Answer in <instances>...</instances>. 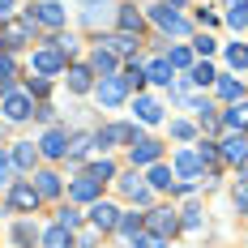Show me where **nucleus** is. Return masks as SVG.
I'll return each mask as SVG.
<instances>
[{
  "mask_svg": "<svg viewBox=\"0 0 248 248\" xmlns=\"http://www.w3.org/2000/svg\"><path fill=\"white\" fill-rule=\"evenodd\" d=\"M0 111H4V120L22 124L34 116V99L26 94V90H9V94H0Z\"/></svg>",
  "mask_w": 248,
  "mask_h": 248,
  "instance_id": "f257e3e1",
  "label": "nucleus"
},
{
  "mask_svg": "<svg viewBox=\"0 0 248 248\" xmlns=\"http://www.w3.org/2000/svg\"><path fill=\"white\" fill-rule=\"evenodd\" d=\"M64 4H56V0H43V4H30V13H26V22L30 26H47V30H60L64 26Z\"/></svg>",
  "mask_w": 248,
  "mask_h": 248,
  "instance_id": "f03ea898",
  "label": "nucleus"
},
{
  "mask_svg": "<svg viewBox=\"0 0 248 248\" xmlns=\"http://www.w3.org/2000/svg\"><path fill=\"white\" fill-rule=\"evenodd\" d=\"M39 188H34V180H13L9 184V210H26V214H34L39 210Z\"/></svg>",
  "mask_w": 248,
  "mask_h": 248,
  "instance_id": "7ed1b4c3",
  "label": "nucleus"
},
{
  "mask_svg": "<svg viewBox=\"0 0 248 248\" xmlns=\"http://www.w3.org/2000/svg\"><path fill=\"white\" fill-rule=\"evenodd\" d=\"M137 141V128L133 124H103L94 133V146L99 150H111V146H133Z\"/></svg>",
  "mask_w": 248,
  "mask_h": 248,
  "instance_id": "20e7f679",
  "label": "nucleus"
},
{
  "mask_svg": "<svg viewBox=\"0 0 248 248\" xmlns=\"http://www.w3.org/2000/svg\"><path fill=\"white\" fill-rule=\"evenodd\" d=\"M64 69H69V60H64V51L56 47V43L34 51V73L39 77H56V73H64Z\"/></svg>",
  "mask_w": 248,
  "mask_h": 248,
  "instance_id": "39448f33",
  "label": "nucleus"
},
{
  "mask_svg": "<svg viewBox=\"0 0 248 248\" xmlns=\"http://www.w3.org/2000/svg\"><path fill=\"white\" fill-rule=\"evenodd\" d=\"M150 17H154V26H163L167 34H188V22H184V17L175 13V4H171V0L154 4V9H150Z\"/></svg>",
  "mask_w": 248,
  "mask_h": 248,
  "instance_id": "423d86ee",
  "label": "nucleus"
},
{
  "mask_svg": "<svg viewBox=\"0 0 248 248\" xmlns=\"http://www.w3.org/2000/svg\"><path fill=\"white\" fill-rule=\"evenodd\" d=\"M94 94H99V103L103 107H120L124 99H128V81H124V77H103L99 86H94Z\"/></svg>",
  "mask_w": 248,
  "mask_h": 248,
  "instance_id": "0eeeda50",
  "label": "nucleus"
},
{
  "mask_svg": "<svg viewBox=\"0 0 248 248\" xmlns=\"http://www.w3.org/2000/svg\"><path fill=\"white\" fill-rule=\"evenodd\" d=\"M128 158H133V167H154V163L163 158V146H158L154 137H137V141L128 146Z\"/></svg>",
  "mask_w": 248,
  "mask_h": 248,
  "instance_id": "6e6552de",
  "label": "nucleus"
},
{
  "mask_svg": "<svg viewBox=\"0 0 248 248\" xmlns=\"http://www.w3.org/2000/svg\"><path fill=\"white\" fill-rule=\"evenodd\" d=\"M116 223H120V210H116V205H111V201H94V205H90V227H94V231H99V235H107V231H116Z\"/></svg>",
  "mask_w": 248,
  "mask_h": 248,
  "instance_id": "1a4fd4ad",
  "label": "nucleus"
},
{
  "mask_svg": "<svg viewBox=\"0 0 248 248\" xmlns=\"http://www.w3.org/2000/svg\"><path fill=\"white\" fill-rule=\"evenodd\" d=\"M141 223H146L150 235H163V240L180 231V218H175L171 210H150V214H141Z\"/></svg>",
  "mask_w": 248,
  "mask_h": 248,
  "instance_id": "9d476101",
  "label": "nucleus"
},
{
  "mask_svg": "<svg viewBox=\"0 0 248 248\" xmlns=\"http://www.w3.org/2000/svg\"><path fill=\"white\" fill-rule=\"evenodd\" d=\"M116 184H120V193L128 201H137V205H150V197H154V188L150 184H141V175L128 171V175H116Z\"/></svg>",
  "mask_w": 248,
  "mask_h": 248,
  "instance_id": "9b49d317",
  "label": "nucleus"
},
{
  "mask_svg": "<svg viewBox=\"0 0 248 248\" xmlns=\"http://www.w3.org/2000/svg\"><path fill=\"white\" fill-rule=\"evenodd\" d=\"M218 154H223L227 163H235V167H248V133H231V137H223Z\"/></svg>",
  "mask_w": 248,
  "mask_h": 248,
  "instance_id": "f8f14e48",
  "label": "nucleus"
},
{
  "mask_svg": "<svg viewBox=\"0 0 248 248\" xmlns=\"http://www.w3.org/2000/svg\"><path fill=\"white\" fill-rule=\"evenodd\" d=\"M99 193H103V184H99V180H90L86 171H81V175L73 180V184H69V201H73V205H77V201L94 205V201H99Z\"/></svg>",
  "mask_w": 248,
  "mask_h": 248,
  "instance_id": "ddd939ff",
  "label": "nucleus"
},
{
  "mask_svg": "<svg viewBox=\"0 0 248 248\" xmlns=\"http://www.w3.org/2000/svg\"><path fill=\"white\" fill-rule=\"evenodd\" d=\"M39 154H43V158H64V154H69V133H64V128H47L43 141H39Z\"/></svg>",
  "mask_w": 248,
  "mask_h": 248,
  "instance_id": "4468645a",
  "label": "nucleus"
},
{
  "mask_svg": "<svg viewBox=\"0 0 248 248\" xmlns=\"http://www.w3.org/2000/svg\"><path fill=\"white\" fill-rule=\"evenodd\" d=\"M175 171L184 175V184H201V158H197V150H180L175 154Z\"/></svg>",
  "mask_w": 248,
  "mask_h": 248,
  "instance_id": "2eb2a0df",
  "label": "nucleus"
},
{
  "mask_svg": "<svg viewBox=\"0 0 248 248\" xmlns=\"http://www.w3.org/2000/svg\"><path fill=\"white\" fill-rule=\"evenodd\" d=\"M9 158H13V167H17V171H34V163H39L43 154H39L34 141H17V146L9 150Z\"/></svg>",
  "mask_w": 248,
  "mask_h": 248,
  "instance_id": "dca6fc26",
  "label": "nucleus"
},
{
  "mask_svg": "<svg viewBox=\"0 0 248 248\" xmlns=\"http://www.w3.org/2000/svg\"><path fill=\"white\" fill-rule=\"evenodd\" d=\"M39 244H43V248H77V240H73V231H69V227L51 223L47 231L39 235Z\"/></svg>",
  "mask_w": 248,
  "mask_h": 248,
  "instance_id": "f3484780",
  "label": "nucleus"
},
{
  "mask_svg": "<svg viewBox=\"0 0 248 248\" xmlns=\"http://www.w3.org/2000/svg\"><path fill=\"white\" fill-rule=\"evenodd\" d=\"M133 111H137V120H141V124H158V120H163V103H158V99H146V94H137Z\"/></svg>",
  "mask_w": 248,
  "mask_h": 248,
  "instance_id": "a211bd4d",
  "label": "nucleus"
},
{
  "mask_svg": "<svg viewBox=\"0 0 248 248\" xmlns=\"http://www.w3.org/2000/svg\"><path fill=\"white\" fill-rule=\"evenodd\" d=\"M90 86H94V69H90V64H69V90L86 94Z\"/></svg>",
  "mask_w": 248,
  "mask_h": 248,
  "instance_id": "6ab92c4d",
  "label": "nucleus"
},
{
  "mask_svg": "<svg viewBox=\"0 0 248 248\" xmlns=\"http://www.w3.org/2000/svg\"><path fill=\"white\" fill-rule=\"evenodd\" d=\"M146 184L154 188V193H167V188H175V175H171V167L154 163V167H150V175H146Z\"/></svg>",
  "mask_w": 248,
  "mask_h": 248,
  "instance_id": "aec40b11",
  "label": "nucleus"
},
{
  "mask_svg": "<svg viewBox=\"0 0 248 248\" xmlns=\"http://www.w3.org/2000/svg\"><path fill=\"white\" fill-rule=\"evenodd\" d=\"M171 64H167V56H158V60H150L146 64V81H154V86H171Z\"/></svg>",
  "mask_w": 248,
  "mask_h": 248,
  "instance_id": "412c9836",
  "label": "nucleus"
},
{
  "mask_svg": "<svg viewBox=\"0 0 248 248\" xmlns=\"http://www.w3.org/2000/svg\"><path fill=\"white\" fill-rule=\"evenodd\" d=\"M116 64H120V60H116V51L94 47V56H90V69H94L99 77H111V73H116Z\"/></svg>",
  "mask_w": 248,
  "mask_h": 248,
  "instance_id": "4be33fe9",
  "label": "nucleus"
},
{
  "mask_svg": "<svg viewBox=\"0 0 248 248\" xmlns=\"http://www.w3.org/2000/svg\"><path fill=\"white\" fill-rule=\"evenodd\" d=\"M214 90H218V99H227V103H244V81H235V77H218Z\"/></svg>",
  "mask_w": 248,
  "mask_h": 248,
  "instance_id": "5701e85b",
  "label": "nucleus"
},
{
  "mask_svg": "<svg viewBox=\"0 0 248 248\" xmlns=\"http://www.w3.org/2000/svg\"><path fill=\"white\" fill-rule=\"evenodd\" d=\"M34 180H39V184H34V188H39V197H60V188H64V180H60L56 171H39Z\"/></svg>",
  "mask_w": 248,
  "mask_h": 248,
  "instance_id": "b1692460",
  "label": "nucleus"
},
{
  "mask_svg": "<svg viewBox=\"0 0 248 248\" xmlns=\"http://www.w3.org/2000/svg\"><path fill=\"white\" fill-rule=\"evenodd\" d=\"M116 231H120L124 240L133 244V240H137V235L146 231V223H141V214H120V223H116Z\"/></svg>",
  "mask_w": 248,
  "mask_h": 248,
  "instance_id": "393cba45",
  "label": "nucleus"
},
{
  "mask_svg": "<svg viewBox=\"0 0 248 248\" xmlns=\"http://www.w3.org/2000/svg\"><path fill=\"white\" fill-rule=\"evenodd\" d=\"M188 81H193V86H214L218 73H214V64H210V60H197V64L188 69Z\"/></svg>",
  "mask_w": 248,
  "mask_h": 248,
  "instance_id": "a878e982",
  "label": "nucleus"
},
{
  "mask_svg": "<svg viewBox=\"0 0 248 248\" xmlns=\"http://www.w3.org/2000/svg\"><path fill=\"white\" fill-rule=\"evenodd\" d=\"M223 124L231 128V133H244L248 128V103H231V111L223 116Z\"/></svg>",
  "mask_w": 248,
  "mask_h": 248,
  "instance_id": "bb28decb",
  "label": "nucleus"
},
{
  "mask_svg": "<svg viewBox=\"0 0 248 248\" xmlns=\"http://www.w3.org/2000/svg\"><path fill=\"white\" fill-rule=\"evenodd\" d=\"M86 175H90V180H99V184H107V180H116V163H111V158H94V163H90V167H86Z\"/></svg>",
  "mask_w": 248,
  "mask_h": 248,
  "instance_id": "cd10ccee",
  "label": "nucleus"
},
{
  "mask_svg": "<svg viewBox=\"0 0 248 248\" xmlns=\"http://www.w3.org/2000/svg\"><path fill=\"white\" fill-rule=\"evenodd\" d=\"M116 22H120V30H124V34H141V13H137L133 4H124L120 13H116Z\"/></svg>",
  "mask_w": 248,
  "mask_h": 248,
  "instance_id": "c85d7f7f",
  "label": "nucleus"
},
{
  "mask_svg": "<svg viewBox=\"0 0 248 248\" xmlns=\"http://www.w3.org/2000/svg\"><path fill=\"white\" fill-rule=\"evenodd\" d=\"M137 43H141V34H111V39H107V51H116V56H128V51L137 47Z\"/></svg>",
  "mask_w": 248,
  "mask_h": 248,
  "instance_id": "c756f323",
  "label": "nucleus"
},
{
  "mask_svg": "<svg viewBox=\"0 0 248 248\" xmlns=\"http://www.w3.org/2000/svg\"><path fill=\"white\" fill-rule=\"evenodd\" d=\"M56 223L69 227V231H77V227H81V210H77L73 201H69V205H60V210H56Z\"/></svg>",
  "mask_w": 248,
  "mask_h": 248,
  "instance_id": "7c9ffc66",
  "label": "nucleus"
},
{
  "mask_svg": "<svg viewBox=\"0 0 248 248\" xmlns=\"http://www.w3.org/2000/svg\"><path fill=\"white\" fill-rule=\"evenodd\" d=\"M90 150H94V133H81V137L69 141V158H86Z\"/></svg>",
  "mask_w": 248,
  "mask_h": 248,
  "instance_id": "2f4dec72",
  "label": "nucleus"
},
{
  "mask_svg": "<svg viewBox=\"0 0 248 248\" xmlns=\"http://www.w3.org/2000/svg\"><path fill=\"white\" fill-rule=\"evenodd\" d=\"M34 240H39V231H34V223H17V227H13V244L30 248Z\"/></svg>",
  "mask_w": 248,
  "mask_h": 248,
  "instance_id": "473e14b6",
  "label": "nucleus"
},
{
  "mask_svg": "<svg viewBox=\"0 0 248 248\" xmlns=\"http://www.w3.org/2000/svg\"><path fill=\"white\" fill-rule=\"evenodd\" d=\"M167 64H171V69H193L197 60H193V51H188V47H171V56H167Z\"/></svg>",
  "mask_w": 248,
  "mask_h": 248,
  "instance_id": "72a5a7b5",
  "label": "nucleus"
},
{
  "mask_svg": "<svg viewBox=\"0 0 248 248\" xmlns=\"http://www.w3.org/2000/svg\"><path fill=\"white\" fill-rule=\"evenodd\" d=\"M227 60H231V69H248V43H231Z\"/></svg>",
  "mask_w": 248,
  "mask_h": 248,
  "instance_id": "f704fd0d",
  "label": "nucleus"
},
{
  "mask_svg": "<svg viewBox=\"0 0 248 248\" xmlns=\"http://www.w3.org/2000/svg\"><path fill=\"white\" fill-rule=\"evenodd\" d=\"M197 158H201V167H205V163H218V158H223V154H218V141H201Z\"/></svg>",
  "mask_w": 248,
  "mask_h": 248,
  "instance_id": "c9c22d12",
  "label": "nucleus"
},
{
  "mask_svg": "<svg viewBox=\"0 0 248 248\" xmlns=\"http://www.w3.org/2000/svg\"><path fill=\"white\" fill-rule=\"evenodd\" d=\"M128 248H167V240H163V235H150V231H141V235H137Z\"/></svg>",
  "mask_w": 248,
  "mask_h": 248,
  "instance_id": "e433bc0d",
  "label": "nucleus"
},
{
  "mask_svg": "<svg viewBox=\"0 0 248 248\" xmlns=\"http://www.w3.org/2000/svg\"><path fill=\"white\" fill-rule=\"evenodd\" d=\"M51 43L64 51V60H73V56H77V39H73V34H60V39H51Z\"/></svg>",
  "mask_w": 248,
  "mask_h": 248,
  "instance_id": "4c0bfd02",
  "label": "nucleus"
},
{
  "mask_svg": "<svg viewBox=\"0 0 248 248\" xmlns=\"http://www.w3.org/2000/svg\"><path fill=\"white\" fill-rule=\"evenodd\" d=\"M4 184H13V158L0 150V188H4Z\"/></svg>",
  "mask_w": 248,
  "mask_h": 248,
  "instance_id": "58836bf2",
  "label": "nucleus"
},
{
  "mask_svg": "<svg viewBox=\"0 0 248 248\" xmlns=\"http://www.w3.org/2000/svg\"><path fill=\"white\" fill-rule=\"evenodd\" d=\"M193 133H197V128H193L188 120H171V137H180V141H188Z\"/></svg>",
  "mask_w": 248,
  "mask_h": 248,
  "instance_id": "ea45409f",
  "label": "nucleus"
},
{
  "mask_svg": "<svg viewBox=\"0 0 248 248\" xmlns=\"http://www.w3.org/2000/svg\"><path fill=\"white\" fill-rule=\"evenodd\" d=\"M180 223L188 227V231H201V210H197V205H188V210H184V218H180Z\"/></svg>",
  "mask_w": 248,
  "mask_h": 248,
  "instance_id": "a19ab883",
  "label": "nucleus"
},
{
  "mask_svg": "<svg viewBox=\"0 0 248 248\" xmlns=\"http://www.w3.org/2000/svg\"><path fill=\"white\" fill-rule=\"evenodd\" d=\"M47 77H30V81H26V94H30V99H34V94H47Z\"/></svg>",
  "mask_w": 248,
  "mask_h": 248,
  "instance_id": "79ce46f5",
  "label": "nucleus"
},
{
  "mask_svg": "<svg viewBox=\"0 0 248 248\" xmlns=\"http://www.w3.org/2000/svg\"><path fill=\"white\" fill-rule=\"evenodd\" d=\"M193 47H197L201 56H210V51H214V39H210V34H201V39H197V43H193Z\"/></svg>",
  "mask_w": 248,
  "mask_h": 248,
  "instance_id": "37998d69",
  "label": "nucleus"
},
{
  "mask_svg": "<svg viewBox=\"0 0 248 248\" xmlns=\"http://www.w3.org/2000/svg\"><path fill=\"white\" fill-rule=\"evenodd\" d=\"M34 116H39V120H43V124H51V120H56V107H51V103H43V107H39Z\"/></svg>",
  "mask_w": 248,
  "mask_h": 248,
  "instance_id": "c03bdc74",
  "label": "nucleus"
},
{
  "mask_svg": "<svg viewBox=\"0 0 248 248\" xmlns=\"http://www.w3.org/2000/svg\"><path fill=\"white\" fill-rule=\"evenodd\" d=\"M235 205H240V210H248V180L235 188Z\"/></svg>",
  "mask_w": 248,
  "mask_h": 248,
  "instance_id": "a18cd8bd",
  "label": "nucleus"
},
{
  "mask_svg": "<svg viewBox=\"0 0 248 248\" xmlns=\"http://www.w3.org/2000/svg\"><path fill=\"white\" fill-rule=\"evenodd\" d=\"M13 17V0H0V22H9Z\"/></svg>",
  "mask_w": 248,
  "mask_h": 248,
  "instance_id": "49530a36",
  "label": "nucleus"
},
{
  "mask_svg": "<svg viewBox=\"0 0 248 248\" xmlns=\"http://www.w3.org/2000/svg\"><path fill=\"white\" fill-rule=\"evenodd\" d=\"M227 9H244L248 13V0H227Z\"/></svg>",
  "mask_w": 248,
  "mask_h": 248,
  "instance_id": "de8ad7c7",
  "label": "nucleus"
},
{
  "mask_svg": "<svg viewBox=\"0 0 248 248\" xmlns=\"http://www.w3.org/2000/svg\"><path fill=\"white\" fill-rule=\"evenodd\" d=\"M81 4H103V0H81Z\"/></svg>",
  "mask_w": 248,
  "mask_h": 248,
  "instance_id": "09e8293b",
  "label": "nucleus"
}]
</instances>
